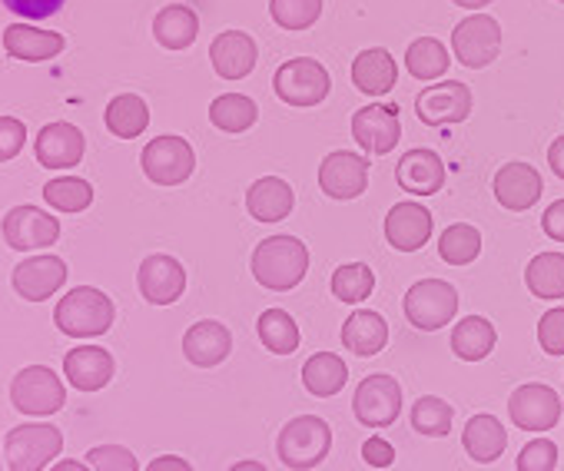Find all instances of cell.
<instances>
[{"label":"cell","mask_w":564,"mask_h":471,"mask_svg":"<svg viewBox=\"0 0 564 471\" xmlns=\"http://www.w3.org/2000/svg\"><path fill=\"white\" fill-rule=\"evenodd\" d=\"M310 273V250L296 236H269L252 250V276L269 293H290Z\"/></svg>","instance_id":"1"},{"label":"cell","mask_w":564,"mask_h":471,"mask_svg":"<svg viewBox=\"0 0 564 471\" xmlns=\"http://www.w3.org/2000/svg\"><path fill=\"white\" fill-rule=\"evenodd\" d=\"M113 303L110 296H104L100 289L94 286H77L70 289L57 309H54V322L64 336L70 339H94V336H104L110 326H113Z\"/></svg>","instance_id":"2"},{"label":"cell","mask_w":564,"mask_h":471,"mask_svg":"<svg viewBox=\"0 0 564 471\" xmlns=\"http://www.w3.org/2000/svg\"><path fill=\"white\" fill-rule=\"evenodd\" d=\"M333 448V428L316 418V415H300L275 438V454L279 461L293 471H313L316 464L326 461Z\"/></svg>","instance_id":"3"},{"label":"cell","mask_w":564,"mask_h":471,"mask_svg":"<svg viewBox=\"0 0 564 471\" xmlns=\"http://www.w3.org/2000/svg\"><path fill=\"white\" fill-rule=\"evenodd\" d=\"M329 70L316 61V57H293L286 61L275 77H272V90L282 103L290 107H319L329 97Z\"/></svg>","instance_id":"4"},{"label":"cell","mask_w":564,"mask_h":471,"mask_svg":"<svg viewBox=\"0 0 564 471\" xmlns=\"http://www.w3.org/2000/svg\"><path fill=\"white\" fill-rule=\"evenodd\" d=\"M61 451H64V435L47 421L11 428L4 438V454L11 471H44Z\"/></svg>","instance_id":"5"},{"label":"cell","mask_w":564,"mask_h":471,"mask_svg":"<svg viewBox=\"0 0 564 471\" xmlns=\"http://www.w3.org/2000/svg\"><path fill=\"white\" fill-rule=\"evenodd\" d=\"M405 319L422 329V332H435L442 326H448L458 313V293L455 286H448L445 280H422L415 283L405 299H402Z\"/></svg>","instance_id":"6"},{"label":"cell","mask_w":564,"mask_h":471,"mask_svg":"<svg viewBox=\"0 0 564 471\" xmlns=\"http://www.w3.org/2000/svg\"><path fill=\"white\" fill-rule=\"evenodd\" d=\"M11 402L21 415H54L64 408L67 402V392H64V382L57 379L54 369L47 365H28L14 375L11 382Z\"/></svg>","instance_id":"7"},{"label":"cell","mask_w":564,"mask_h":471,"mask_svg":"<svg viewBox=\"0 0 564 471\" xmlns=\"http://www.w3.org/2000/svg\"><path fill=\"white\" fill-rule=\"evenodd\" d=\"M501 51V28L491 14H471L455 24L452 31V54L462 67L481 70Z\"/></svg>","instance_id":"8"},{"label":"cell","mask_w":564,"mask_h":471,"mask_svg":"<svg viewBox=\"0 0 564 471\" xmlns=\"http://www.w3.org/2000/svg\"><path fill=\"white\" fill-rule=\"evenodd\" d=\"M140 163H143V173H147L150 183H156V186H180V183H186L193 176L196 153H193V146L183 136L166 133V136H156V140H150L143 146Z\"/></svg>","instance_id":"9"},{"label":"cell","mask_w":564,"mask_h":471,"mask_svg":"<svg viewBox=\"0 0 564 471\" xmlns=\"http://www.w3.org/2000/svg\"><path fill=\"white\" fill-rule=\"evenodd\" d=\"M475 107L471 87L462 80L432 84L415 97V113L425 127H455L465 123Z\"/></svg>","instance_id":"10"},{"label":"cell","mask_w":564,"mask_h":471,"mask_svg":"<svg viewBox=\"0 0 564 471\" xmlns=\"http://www.w3.org/2000/svg\"><path fill=\"white\" fill-rule=\"evenodd\" d=\"M352 412L366 428H389L395 425L399 412H402V385L395 382V375H369L359 382L356 398H352Z\"/></svg>","instance_id":"11"},{"label":"cell","mask_w":564,"mask_h":471,"mask_svg":"<svg viewBox=\"0 0 564 471\" xmlns=\"http://www.w3.org/2000/svg\"><path fill=\"white\" fill-rule=\"evenodd\" d=\"M508 418L521 431H547L561 418V398L551 385L541 382L518 385L508 398Z\"/></svg>","instance_id":"12"},{"label":"cell","mask_w":564,"mask_h":471,"mask_svg":"<svg viewBox=\"0 0 564 471\" xmlns=\"http://www.w3.org/2000/svg\"><path fill=\"white\" fill-rule=\"evenodd\" d=\"M61 236V219L37 206H14L4 216V243L18 253L54 247Z\"/></svg>","instance_id":"13"},{"label":"cell","mask_w":564,"mask_h":471,"mask_svg":"<svg viewBox=\"0 0 564 471\" xmlns=\"http://www.w3.org/2000/svg\"><path fill=\"white\" fill-rule=\"evenodd\" d=\"M319 189L329 199H359L369 189V160L362 153L336 150L319 163Z\"/></svg>","instance_id":"14"},{"label":"cell","mask_w":564,"mask_h":471,"mask_svg":"<svg viewBox=\"0 0 564 471\" xmlns=\"http://www.w3.org/2000/svg\"><path fill=\"white\" fill-rule=\"evenodd\" d=\"M352 136L369 156H386L402 140L399 107L392 103H369L352 117Z\"/></svg>","instance_id":"15"},{"label":"cell","mask_w":564,"mask_h":471,"mask_svg":"<svg viewBox=\"0 0 564 471\" xmlns=\"http://www.w3.org/2000/svg\"><path fill=\"white\" fill-rule=\"evenodd\" d=\"M137 286L143 293V299L150 306H173L183 289H186V270L180 260L166 256V253H156V256H147L137 270Z\"/></svg>","instance_id":"16"},{"label":"cell","mask_w":564,"mask_h":471,"mask_svg":"<svg viewBox=\"0 0 564 471\" xmlns=\"http://www.w3.org/2000/svg\"><path fill=\"white\" fill-rule=\"evenodd\" d=\"M432 236V212L422 202H395L386 216V240L399 253H419Z\"/></svg>","instance_id":"17"},{"label":"cell","mask_w":564,"mask_h":471,"mask_svg":"<svg viewBox=\"0 0 564 471\" xmlns=\"http://www.w3.org/2000/svg\"><path fill=\"white\" fill-rule=\"evenodd\" d=\"M259 51L246 31H223L209 44V64L223 80H242L256 70Z\"/></svg>","instance_id":"18"},{"label":"cell","mask_w":564,"mask_h":471,"mask_svg":"<svg viewBox=\"0 0 564 471\" xmlns=\"http://www.w3.org/2000/svg\"><path fill=\"white\" fill-rule=\"evenodd\" d=\"M84 150H87V140L84 133L74 127V123H47L41 133H37V143H34V153H37V163L47 166V169H70L84 160Z\"/></svg>","instance_id":"19"},{"label":"cell","mask_w":564,"mask_h":471,"mask_svg":"<svg viewBox=\"0 0 564 471\" xmlns=\"http://www.w3.org/2000/svg\"><path fill=\"white\" fill-rule=\"evenodd\" d=\"M67 283V263L57 256H31L14 270V289L28 303L51 299Z\"/></svg>","instance_id":"20"},{"label":"cell","mask_w":564,"mask_h":471,"mask_svg":"<svg viewBox=\"0 0 564 471\" xmlns=\"http://www.w3.org/2000/svg\"><path fill=\"white\" fill-rule=\"evenodd\" d=\"M445 163L435 150H409L395 166V183L412 196H435L445 186Z\"/></svg>","instance_id":"21"},{"label":"cell","mask_w":564,"mask_h":471,"mask_svg":"<svg viewBox=\"0 0 564 471\" xmlns=\"http://www.w3.org/2000/svg\"><path fill=\"white\" fill-rule=\"evenodd\" d=\"M541 173L531 163H505L495 173V199L511 209V212H524L541 199Z\"/></svg>","instance_id":"22"},{"label":"cell","mask_w":564,"mask_h":471,"mask_svg":"<svg viewBox=\"0 0 564 471\" xmlns=\"http://www.w3.org/2000/svg\"><path fill=\"white\" fill-rule=\"evenodd\" d=\"M232 352V336L223 322L216 319H203V322H193L183 336V355L189 365L196 369H213L219 362H226Z\"/></svg>","instance_id":"23"},{"label":"cell","mask_w":564,"mask_h":471,"mask_svg":"<svg viewBox=\"0 0 564 471\" xmlns=\"http://www.w3.org/2000/svg\"><path fill=\"white\" fill-rule=\"evenodd\" d=\"M113 372H117L113 355L107 349H100V346L70 349L67 359H64V375L77 392H100L104 385H110Z\"/></svg>","instance_id":"24"},{"label":"cell","mask_w":564,"mask_h":471,"mask_svg":"<svg viewBox=\"0 0 564 471\" xmlns=\"http://www.w3.org/2000/svg\"><path fill=\"white\" fill-rule=\"evenodd\" d=\"M293 206H296V193L286 179H279V176H262L246 193V209L256 222L286 219L293 212Z\"/></svg>","instance_id":"25"},{"label":"cell","mask_w":564,"mask_h":471,"mask_svg":"<svg viewBox=\"0 0 564 471\" xmlns=\"http://www.w3.org/2000/svg\"><path fill=\"white\" fill-rule=\"evenodd\" d=\"M352 84L366 97H386L399 84V64L386 47H369L352 61Z\"/></svg>","instance_id":"26"},{"label":"cell","mask_w":564,"mask_h":471,"mask_svg":"<svg viewBox=\"0 0 564 471\" xmlns=\"http://www.w3.org/2000/svg\"><path fill=\"white\" fill-rule=\"evenodd\" d=\"M64 37L57 31H41L31 24H11L4 31V51L14 61H28V64H41V61H54L64 51Z\"/></svg>","instance_id":"27"},{"label":"cell","mask_w":564,"mask_h":471,"mask_svg":"<svg viewBox=\"0 0 564 471\" xmlns=\"http://www.w3.org/2000/svg\"><path fill=\"white\" fill-rule=\"evenodd\" d=\"M389 342V326L379 313L372 309H356L346 322H343V346L362 359L379 355Z\"/></svg>","instance_id":"28"},{"label":"cell","mask_w":564,"mask_h":471,"mask_svg":"<svg viewBox=\"0 0 564 471\" xmlns=\"http://www.w3.org/2000/svg\"><path fill=\"white\" fill-rule=\"evenodd\" d=\"M196 34H199V18L186 4H170V8H163L153 18V37L166 51H186V47H193Z\"/></svg>","instance_id":"29"},{"label":"cell","mask_w":564,"mask_h":471,"mask_svg":"<svg viewBox=\"0 0 564 471\" xmlns=\"http://www.w3.org/2000/svg\"><path fill=\"white\" fill-rule=\"evenodd\" d=\"M349 382V369L336 352H316L313 359H306L303 365V385L310 395L316 398H333L346 388Z\"/></svg>","instance_id":"30"},{"label":"cell","mask_w":564,"mask_h":471,"mask_svg":"<svg viewBox=\"0 0 564 471\" xmlns=\"http://www.w3.org/2000/svg\"><path fill=\"white\" fill-rule=\"evenodd\" d=\"M462 445L478 464H488V461L501 458V451L508 448V431L501 428V421L495 415H475L465 425Z\"/></svg>","instance_id":"31"},{"label":"cell","mask_w":564,"mask_h":471,"mask_svg":"<svg viewBox=\"0 0 564 471\" xmlns=\"http://www.w3.org/2000/svg\"><path fill=\"white\" fill-rule=\"evenodd\" d=\"M495 342H498V332H495V326L485 316H468V319L455 322V329H452V352L462 362L488 359Z\"/></svg>","instance_id":"32"},{"label":"cell","mask_w":564,"mask_h":471,"mask_svg":"<svg viewBox=\"0 0 564 471\" xmlns=\"http://www.w3.org/2000/svg\"><path fill=\"white\" fill-rule=\"evenodd\" d=\"M104 123L113 136L120 140H137L147 127H150V110L137 94H120L107 103L104 110Z\"/></svg>","instance_id":"33"},{"label":"cell","mask_w":564,"mask_h":471,"mask_svg":"<svg viewBox=\"0 0 564 471\" xmlns=\"http://www.w3.org/2000/svg\"><path fill=\"white\" fill-rule=\"evenodd\" d=\"M448 64H452L448 47H445L438 37H419V41H412L409 51H405V67H409V74H412L415 80H422V84L442 80V77L448 74Z\"/></svg>","instance_id":"34"},{"label":"cell","mask_w":564,"mask_h":471,"mask_svg":"<svg viewBox=\"0 0 564 471\" xmlns=\"http://www.w3.org/2000/svg\"><path fill=\"white\" fill-rule=\"evenodd\" d=\"M534 299H564V253H538L524 270Z\"/></svg>","instance_id":"35"},{"label":"cell","mask_w":564,"mask_h":471,"mask_svg":"<svg viewBox=\"0 0 564 471\" xmlns=\"http://www.w3.org/2000/svg\"><path fill=\"white\" fill-rule=\"evenodd\" d=\"M256 120L259 107L246 94H223L209 103V123L223 133H246L249 127H256Z\"/></svg>","instance_id":"36"},{"label":"cell","mask_w":564,"mask_h":471,"mask_svg":"<svg viewBox=\"0 0 564 471\" xmlns=\"http://www.w3.org/2000/svg\"><path fill=\"white\" fill-rule=\"evenodd\" d=\"M256 332L272 355H293L300 349V326L286 309H265L256 322Z\"/></svg>","instance_id":"37"},{"label":"cell","mask_w":564,"mask_h":471,"mask_svg":"<svg viewBox=\"0 0 564 471\" xmlns=\"http://www.w3.org/2000/svg\"><path fill=\"white\" fill-rule=\"evenodd\" d=\"M481 253V232L468 222H452L442 240H438V256L448 263V266H468L475 263Z\"/></svg>","instance_id":"38"},{"label":"cell","mask_w":564,"mask_h":471,"mask_svg":"<svg viewBox=\"0 0 564 471\" xmlns=\"http://www.w3.org/2000/svg\"><path fill=\"white\" fill-rule=\"evenodd\" d=\"M452 418H455V408L438 398V395H422L415 405H412V428L419 435H429V438H445L452 431Z\"/></svg>","instance_id":"39"},{"label":"cell","mask_w":564,"mask_h":471,"mask_svg":"<svg viewBox=\"0 0 564 471\" xmlns=\"http://www.w3.org/2000/svg\"><path fill=\"white\" fill-rule=\"evenodd\" d=\"M333 296L339 299V303H349V306H356V303H362V299H369L372 296V289H376V273L366 266V263H349V266H339L336 273H333Z\"/></svg>","instance_id":"40"},{"label":"cell","mask_w":564,"mask_h":471,"mask_svg":"<svg viewBox=\"0 0 564 471\" xmlns=\"http://www.w3.org/2000/svg\"><path fill=\"white\" fill-rule=\"evenodd\" d=\"M44 199L61 212H84L94 202V186L77 176H57L44 186Z\"/></svg>","instance_id":"41"},{"label":"cell","mask_w":564,"mask_h":471,"mask_svg":"<svg viewBox=\"0 0 564 471\" xmlns=\"http://www.w3.org/2000/svg\"><path fill=\"white\" fill-rule=\"evenodd\" d=\"M323 14V0H269V18L282 31H310Z\"/></svg>","instance_id":"42"},{"label":"cell","mask_w":564,"mask_h":471,"mask_svg":"<svg viewBox=\"0 0 564 471\" xmlns=\"http://www.w3.org/2000/svg\"><path fill=\"white\" fill-rule=\"evenodd\" d=\"M87 464L94 471H140L137 454L123 445H97L87 451Z\"/></svg>","instance_id":"43"},{"label":"cell","mask_w":564,"mask_h":471,"mask_svg":"<svg viewBox=\"0 0 564 471\" xmlns=\"http://www.w3.org/2000/svg\"><path fill=\"white\" fill-rule=\"evenodd\" d=\"M557 464V445L547 438H534L518 454V471H554Z\"/></svg>","instance_id":"44"},{"label":"cell","mask_w":564,"mask_h":471,"mask_svg":"<svg viewBox=\"0 0 564 471\" xmlns=\"http://www.w3.org/2000/svg\"><path fill=\"white\" fill-rule=\"evenodd\" d=\"M538 342L547 355H564V306L547 309L538 322Z\"/></svg>","instance_id":"45"},{"label":"cell","mask_w":564,"mask_h":471,"mask_svg":"<svg viewBox=\"0 0 564 471\" xmlns=\"http://www.w3.org/2000/svg\"><path fill=\"white\" fill-rule=\"evenodd\" d=\"M28 140V127L18 117H0V163L14 160L24 150Z\"/></svg>","instance_id":"46"},{"label":"cell","mask_w":564,"mask_h":471,"mask_svg":"<svg viewBox=\"0 0 564 471\" xmlns=\"http://www.w3.org/2000/svg\"><path fill=\"white\" fill-rule=\"evenodd\" d=\"M8 11H14L18 18L24 21H44V18H54L61 8H64V0H0Z\"/></svg>","instance_id":"47"},{"label":"cell","mask_w":564,"mask_h":471,"mask_svg":"<svg viewBox=\"0 0 564 471\" xmlns=\"http://www.w3.org/2000/svg\"><path fill=\"white\" fill-rule=\"evenodd\" d=\"M362 458L372 464V468H389L392 461H395V448L386 441V438H379V435H372L366 445H362Z\"/></svg>","instance_id":"48"},{"label":"cell","mask_w":564,"mask_h":471,"mask_svg":"<svg viewBox=\"0 0 564 471\" xmlns=\"http://www.w3.org/2000/svg\"><path fill=\"white\" fill-rule=\"evenodd\" d=\"M541 229H544L547 240L564 243V199H557V202H551V206L544 209V216H541Z\"/></svg>","instance_id":"49"},{"label":"cell","mask_w":564,"mask_h":471,"mask_svg":"<svg viewBox=\"0 0 564 471\" xmlns=\"http://www.w3.org/2000/svg\"><path fill=\"white\" fill-rule=\"evenodd\" d=\"M147 471H193V464L180 454H160L147 464Z\"/></svg>","instance_id":"50"},{"label":"cell","mask_w":564,"mask_h":471,"mask_svg":"<svg viewBox=\"0 0 564 471\" xmlns=\"http://www.w3.org/2000/svg\"><path fill=\"white\" fill-rule=\"evenodd\" d=\"M547 166L557 179H564V136H557L551 146H547Z\"/></svg>","instance_id":"51"},{"label":"cell","mask_w":564,"mask_h":471,"mask_svg":"<svg viewBox=\"0 0 564 471\" xmlns=\"http://www.w3.org/2000/svg\"><path fill=\"white\" fill-rule=\"evenodd\" d=\"M51 471H94L90 464H84V461H74V458H64V461H57Z\"/></svg>","instance_id":"52"},{"label":"cell","mask_w":564,"mask_h":471,"mask_svg":"<svg viewBox=\"0 0 564 471\" xmlns=\"http://www.w3.org/2000/svg\"><path fill=\"white\" fill-rule=\"evenodd\" d=\"M229 471H265V464H262V461H252V458H246V461H236Z\"/></svg>","instance_id":"53"},{"label":"cell","mask_w":564,"mask_h":471,"mask_svg":"<svg viewBox=\"0 0 564 471\" xmlns=\"http://www.w3.org/2000/svg\"><path fill=\"white\" fill-rule=\"evenodd\" d=\"M452 4H458L465 11H481L485 4H491V0H452Z\"/></svg>","instance_id":"54"},{"label":"cell","mask_w":564,"mask_h":471,"mask_svg":"<svg viewBox=\"0 0 564 471\" xmlns=\"http://www.w3.org/2000/svg\"><path fill=\"white\" fill-rule=\"evenodd\" d=\"M557 4H564V0H557Z\"/></svg>","instance_id":"55"}]
</instances>
